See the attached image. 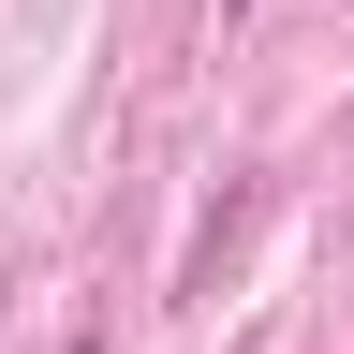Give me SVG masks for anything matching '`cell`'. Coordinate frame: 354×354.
Wrapping results in <instances>:
<instances>
[{
    "instance_id": "1",
    "label": "cell",
    "mask_w": 354,
    "mask_h": 354,
    "mask_svg": "<svg viewBox=\"0 0 354 354\" xmlns=\"http://www.w3.org/2000/svg\"><path fill=\"white\" fill-rule=\"evenodd\" d=\"M221 15H251V0H221Z\"/></svg>"
}]
</instances>
